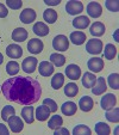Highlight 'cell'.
Returning <instances> with one entry per match:
<instances>
[{"instance_id":"6da1fadb","label":"cell","mask_w":119,"mask_h":135,"mask_svg":"<svg viewBox=\"0 0 119 135\" xmlns=\"http://www.w3.org/2000/svg\"><path fill=\"white\" fill-rule=\"evenodd\" d=\"M1 91L10 102L31 105L38 102L42 96L41 84L30 76H13L3 83Z\"/></svg>"},{"instance_id":"7a4b0ae2","label":"cell","mask_w":119,"mask_h":135,"mask_svg":"<svg viewBox=\"0 0 119 135\" xmlns=\"http://www.w3.org/2000/svg\"><path fill=\"white\" fill-rule=\"evenodd\" d=\"M102 46L104 44L100 40L92 38V40H88V42L86 43V51L92 55H98V54H101Z\"/></svg>"},{"instance_id":"3957f363","label":"cell","mask_w":119,"mask_h":135,"mask_svg":"<svg viewBox=\"0 0 119 135\" xmlns=\"http://www.w3.org/2000/svg\"><path fill=\"white\" fill-rule=\"evenodd\" d=\"M53 47L57 51H66L69 48V40L64 35H57L53 40Z\"/></svg>"},{"instance_id":"277c9868","label":"cell","mask_w":119,"mask_h":135,"mask_svg":"<svg viewBox=\"0 0 119 135\" xmlns=\"http://www.w3.org/2000/svg\"><path fill=\"white\" fill-rule=\"evenodd\" d=\"M66 11L70 16L80 15L84 11V4L81 1H77V0H70L66 5Z\"/></svg>"},{"instance_id":"5b68a950","label":"cell","mask_w":119,"mask_h":135,"mask_svg":"<svg viewBox=\"0 0 119 135\" xmlns=\"http://www.w3.org/2000/svg\"><path fill=\"white\" fill-rule=\"evenodd\" d=\"M37 64H38V61L35 56H29V57L23 60V62H22V68H23V71L25 72V73L31 74L36 71Z\"/></svg>"},{"instance_id":"8992f818","label":"cell","mask_w":119,"mask_h":135,"mask_svg":"<svg viewBox=\"0 0 119 135\" xmlns=\"http://www.w3.org/2000/svg\"><path fill=\"white\" fill-rule=\"evenodd\" d=\"M117 104V97L112 93H106L104 97H101V100H100V105L104 110H111L116 107Z\"/></svg>"},{"instance_id":"52a82bcc","label":"cell","mask_w":119,"mask_h":135,"mask_svg":"<svg viewBox=\"0 0 119 135\" xmlns=\"http://www.w3.org/2000/svg\"><path fill=\"white\" fill-rule=\"evenodd\" d=\"M87 67L91 72H94V73H99L101 72L102 68H104V60L101 57H91L87 62Z\"/></svg>"},{"instance_id":"ba28073f","label":"cell","mask_w":119,"mask_h":135,"mask_svg":"<svg viewBox=\"0 0 119 135\" xmlns=\"http://www.w3.org/2000/svg\"><path fill=\"white\" fill-rule=\"evenodd\" d=\"M107 90V84L104 76H99L96 78V83L94 84V86L92 87V92L95 96H100V94L105 93V91Z\"/></svg>"},{"instance_id":"9c48e42d","label":"cell","mask_w":119,"mask_h":135,"mask_svg":"<svg viewBox=\"0 0 119 135\" xmlns=\"http://www.w3.org/2000/svg\"><path fill=\"white\" fill-rule=\"evenodd\" d=\"M8 126H10L11 132L13 133H20L24 128V122L22 118H19L18 116H12V117L8 118Z\"/></svg>"},{"instance_id":"30bf717a","label":"cell","mask_w":119,"mask_h":135,"mask_svg":"<svg viewBox=\"0 0 119 135\" xmlns=\"http://www.w3.org/2000/svg\"><path fill=\"white\" fill-rule=\"evenodd\" d=\"M86 10H87V13H88L89 17H93V18L100 17L101 13H102L101 5H100L99 3H95V1H91V3L87 5Z\"/></svg>"},{"instance_id":"8fae6325","label":"cell","mask_w":119,"mask_h":135,"mask_svg":"<svg viewBox=\"0 0 119 135\" xmlns=\"http://www.w3.org/2000/svg\"><path fill=\"white\" fill-rule=\"evenodd\" d=\"M44 48V44L41 40H38V38H32L30 40L28 43V50L30 51L31 54H39L42 53Z\"/></svg>"},{"instance_id":"7c38bea8","label":"cell","mask_w":119,"mask_h":135,"mask_svg":"<svg viewBox=\"0 0 119 135\" xmlns=\"http://www.w3.org/2000/svg\"><path fill=\"white\" fill-rule=\"evenodd\" d=\"M66 75L70 80H77L81 76V68L77 65H74V64L68 65L66 68Z\"/></svg>"},{"instance_id":"4fadbf2b","label":"cell","mask_w":119,"mask_h":135,"mask_svg":"<svg viewBox=\"0 0 119 135\" xmlns=\"http://www.w3.org/2000/svg\"><path fill=\"white\" fill-rule=\"evenodd\" d=\"M19 19H20L22 23L24 24H30L32 23L36 19V12L32 8H25L20 12V16H19Z\"/></svg>"},{"instance_id":"5bb4252c","label":"cell","mask_w":119,"mask_h":135,"mask_svg":"<svg viewBox=\"0 0 119 135\" xmlns=\"http://www.w3.org/2000/svg\"><path fill=\"white\" fill-rule=\"evenodd\" d=\"M6 54L10 56L11 59H19L23 55V49L18 44H10L6 48Z\"/></svg>"},{"instance_id":"9a60e30c","label":"cell","mask_w":119,"mask_h":135,"mask_svg":"<svg viewBox=\"0 0 119 135\" xmlns=\"http://www.w3.org/2000/svg\"><path fill=\"white\" fill-rule=\"evenodd\" d=\"M38 72L43 76H49L54 73V65L49 61H42L38 65Z\"/></svg>"},{"instance_id":"2e32d148","label":"cell","mask_w":119,"mask_h":135,"mask_svg":"<svg viewBox=\"0 0 119 135\" xmlns=\"http://www.w3.org/2000/svg\"><path fill=\"white\" fill-rule=\"evenodd\" d=\"M49 116H50V110L48 109V107H46V105L42 104V105H39V107L36 109L35 117L37 118L38 121H41V122L46 121L49 118Z\"/></svg>"},{"instance_id":"e0dca14e","label":"cell","mask_w":119,"mask_h":135,"mask_svg":"<svg viewBox=\"0 0 119 135\" xmlns=\"http://www.w3.org/2000/svg\"><path fill=\"white\" fill-rule=\"evenodd\" d=\"M79 107H80V109H81L82 111L88 112L93 109L94 102L89 96H84V97H81L80 100H79Z\"/></svg>"},{"instance_id":"ac0fdd59","label":"cell","mask_w":119,"mask_h":135,"mask_svg":"<svg viewBox=\"0 0 119 135\" xmlns=\"http://www.w3.org/2000/svg\"><path fill=\"white\" fill-rule=\"evenodd\" d=\"M69 40H70L71 43H74L75 46H81L82 43L86 42L87 37H86V33L82 32V31H74V32L70 33Z\"/></svg>"},{"instance_id":"d6986e66","label":"cell","mask_w":119,"mask_h":135,"mask_svg":"<svg viewBox=\"0 0 119 135\" xmlns=\"http://www.w3.org/2000/svg\"><path fill=\"white\" fill-rule=\"evenodd\" d=\"M105 30H106V28H105V25L101 22H95V23H93L91 25V28H89V32H91V35L94 36V37H100V36H102L105 33Z\"/></svg>"},{"instance_id":"ffe728a7","label":"cell","mask_w":119,"mask_h":135,"mask_svg":"<svg viewBox=\"0 0 119 135\" xmlns=\"http://www.w3.org/2000/svg\"><path fill=\"white\" fill-rule=\"evenodd\" d=\"M32 30H33V32L37 36H39V37H44V36H46L49 33L48 25H46L45 23H43V22H37V23H35Z\"/></svg>"},{"instance_id":"44dd1931","label":"cell","mask_w":119,"mask_h":135,"mask_svg":"<svg viewBox=\"0 0 119 135\" xmlns=\"http://www.w3.org/2000/svg\"><path fill=\"white\" fill-rule=\"evenodd\" d=\"M28 31L24 28H17L12 32V40L15 42H24L25 40H28Z\"/></svg>"},{"instance_id":"7402d4cb","label":"cell","mask_w":119,"mask_h":135,"mask_svg":"<svg viewBox=\"0 0 119 135\" xmlns=\"http://www.w3.org/2000/svg\"><path fill=\"white\" fill-rule=\"evenodd\" d=\"M89 23H91V21H89V18L86 17V16H79L75 19H73V26L76 29H80V30L86 29L89 25Z\"/></svg>"},{"instance_id":"603a6c76","label":"cell","mask_w":119,"mask_h":135,"mask_svg":"<svg viewBox=\"0 0 119 135\" xmlns=\"http://www.w3.org/2000/svg\"><path fill=\"white\" fill-rule=\"evenodd\" d=\"M81 81L86 89H92L94 86V84L96 83V76L91 72H86L84 74V76L81 78Z\"/></svg>"},{"instance_id":"cb8c5ba5","label":"cell","mask_w":119,"mask_h":135,"mask_svg":"<svg viewBox=\"0 0 119 135\" xmlns=\"http://www.w3.org/2000/svg\"><path fill=\"white\" fill-rule=\"evenodd\" d=\"M76 110H77V107H76V104L74 102H66L61 107L62 114L66 115V116H73V115H75Z\"/></svg>"},{"instance_id":"d4e9b609","label":"cell","mask_w":119,"mask_h":135,"mask_svg":"<svg viewBox=\"0 0 119 135\" xmlns=\"http://www.w3.org/2000/svg\"><path fill=\"white\" fill-rule=\"evenodd\" d=\"M22 117H23V120L25 121L26 123H33V121H35V115H33V107H30V105H28V107H24L23 110H22Z\"/></svg>"},{"instance_id":"484cf974","label":"cell","mask_w":119,"mask_h":135,"mask_svg":"<svg viewBox=\"0 0 119 135\" xmlns=\"http://www.w3.org/2000/svg\"><path fill=\"white\" fill-rule=\"evenodd\" d=\"M62 126H63V118L60 116V115H54V116H51V118L49 120L48 122V127L50 128V129L53 130H56L58 129V128H61Z\"/></svg>"},{"instance_id":"4316f807","label":"cell","mask_w":119,"mask_h":135,"mask_svg":"<svg viewBox=\"0 0 119 135\" xmlns=\"http://www.w3.org/2000/svg\"><path fill=\"white\" fill-rule=\"evenodd\" d=\"M43 19L48 24H54L57 21V12L54 8H46L43 12Z\"/></svg>"},{"instance_id":"83f0119b","label":"cell","mask_w":119,"mask_h":135,"mask_svg":"<svg viewBox=\"0 0 119 135\" xmlns=\"http://www.w3.org/2000/svg\"><path fill=\"white\" fill-rule=\"evenodd\" d=\"M64 84V75L62 73H56L51 78V87L55 90L61 89Z\"/></svg>"},{"instance_id":"f1b7e54d","label":"cell","mask_w":119,"mask_h":135,"mask_svg":"<svg viewBox=\"0 0 119 135\" xmlns=\"http://www.w3.org/2000/svg\"><path fill=\"white\" fill-rule=\"evenodd\" d=\"M94 130H95V133L98 135H108L111 133L110 126L106 124L105 122H98L94 126Z\"/></svg>"},{"instance_id":"f546056e","label":"cell","mask_w":119,"mask_h":135,"mask_svg":"<svg viewBox=\"0 0 119 135\" xmlns=\"http://www.w3.org/2000/svg\"><path fill=\"white\" fill-rule=\"evenodd\" d=\"M117 55V48L114 47V44L107 43L105 46V51H104V57L107 60H113Z\"/></svg>"},{"instance_id":"4dcf8cb0","label":"cell","mask_w":119,"mask_h":135,"mask_svg":"<svg viewBox=\"0 0 119 135\" xmlns=\"http://www.w3.org/2000/svg\"><path fill=\"white\" fill-rule=\"evenodd\" d=\"M64 93H66L67 97H75L76 94L79 93V86L75 83H68L64 87Z\"/></svg>"},{"instance_id":"1f68e13d","label":"cell","mask_w":119,"mask_h":135,"mask_svg":"<svg viewBox=\"0 0 119 135\" xmlns=\"http://www.w3.org/2000/svg\"><path fill=\"white\" fill-rule=\"evenodd\" d=\"M50 61L53 65H55L56 67H61L66 64V57L62 54H57V53H53L50 55Z\"/></svg>"},{"instance_id":"d6a6232c","label":"cell","mask_w":119,"mask_h":135,"mask_svg":"<svg viewBox=\"0 0 119 135\" xmlns=\"http://www.w3.org/2000/svg\"><path fill=\"white\" fill-rule=\"evenodd\" d=\"M105 116H106L107 121H110V122L118 123V121H119V109L118 108H113V109H111V110H107Z\"/></svg>"},{"instance_id":"836d02e7","label":"cell","mask_w":119,"mask_h":135,"mask_svg":"<svg viewBox=\"0 0 119 135\" xmlns=\"http://www.w3.org/2000/svg\"><path fill=\"white\" fill-rule=\"evenodd\" d=\"M14 115H15V110H14V108L11 107V105H5L4 109L1 110V118H3L4 121H8V118L14 116Z\"/></svg>"},{"instance_id":"e575fe53","label":"cell","mask_w":119,"mask_h":135,"mask_svg":"<svg viewBox=\"0 0 119 135\" xmlns=\"http://www.w3.org/2000/svg\"><path fill=\"white\" fill-rule=\"evenodd\" d=\"M107 83H108L110 87L113 90H118L119 89V75L118 73H112L108 75L107 78Z\"/></svg>"},{"instance_id":"d590c367","label":"cell","mask_w":119,"mask_h":135,"mask_svg":"<svg viewBox=\"0 0 119 135\" xmlns=\"http://www.w3.org/2000/svg\"><path fill=\"white\" fill-rule=\"evenodd\" d=\"M92 130L85 124H79L73 129L74 135H91Z\"/></svg>"},{"instance_id":"8d00e7d4","label":"cell","mask_w":119,"mask_h":135,"mask_svg":"<svg viewBox=\"0 0 119 135\" xmlns=\"http://www.w3.org/2000/svg\"><path fill=\"white\" fill-rule=\"evenodd\" d=\"M6 72L10 75H15L19 72V64L17 61H10L6 65Z\"/></svg>"},{"instance_id":"74e56055","label":"cell","mask_w":119,"mask_h":135,"mask_svg":"<svg viewBox=\"0 0 119 135\" xmlns=\"http://www.w3.org/2000/svg\"><path fill=\"white\" fill-rule=\"evenodd\" d=\"M105 7L108 11H112V12H118L119 1L118 0H107V1H105Z\"/></svg>"},{"instance_id":"f35d334b","label":"cell","mask_w":119,"mask_h":135,"mask_svg":"<svg viewBox=\"0 0 119 135\" xmlns=\"http://www.w3.org/2000/svg\"><path fill=\"white\" fill-rule=\"evenodd\" d=\"M43 104L48 107V109L50 110V112H56L57 111V104L55 103V100H53L51 98H45L43 100Z\"/></svg>"},{"instance_id":"ab89813d","label":"cell","mask_w":119,"mask_h":135,"mask_svg":"<svg viewBox=\"0 0 119 135\" xmlns=\"http://www.w3.org/2000/svg\"><path fill=\"white\" fill-rule=\"evenodd\" d=\"M6 4L12 10H19L23 6V1L20 0H6Z\"/></svg>"},{"instance_id":"60d3db41","label":"cell","mask_w":119,"mask_h":135,"mask_svg":"<svg viewBox=\"0 0 119 135\" xmlns=\"http://www.w3.org/2000/svg\"><path fill=\"white\" fill-rule=\"evenodd\" d=\"M54 134L55 135H69V130L67 128H58V129L54 130Z\"/></svg>"},{"instance_id":"b9f144b4","label":"cell","mask_w":119,"mask_h":135,"mask_svg":"<svg viewBox=\"0 0 119 135\" xmlns=\"http://www.w3.org/2000/svg\"><path fill=\"white\" fill-rule=\"evenodd\" d=\"M7 15H8V11L6 8V6L4 4H0V18L7 17Z\"/></svg>"},{"instance_id":"7bdbcfd3","label":"cell","mask_w":119,"mask_h":135,"mask_svg":"<svg viewBox=\"0 0 119 135\" xmlns=\"http://www.w3.org/2000/svg\"><path fill=\"white\" fill-rule=\"evenodd\" d=\"M8 128L6 127L5 124H3V123H0V135H7L8 134Z\"/></svg>"},{"instance_id":"ee69618b","label":"cell","mask_w":119,"mask_h":135,"mask_svg":"<svg viewBox=\"0 0 119 135\" xmlns=\"http://www.w3.org/2000/svg\"><path fill=\"white\" fill-rule=\"evenodd\" d=\"M44 3L48 6H56L61 3V0H44Z\"/></svg>"},{"instance_id":"f6af8a7d","label":"cell","mask_w":119,"mask_h":135,"mask_svg":"<svg viewBox=\"0 0 119 135\" xmlns=\"http://www.w3.org/2000/svg\"><path fill=\"white\" fill-rule=\"evenodd\" d=\"M113 37H114V41H116V42L119 41V40H118V30H116V32L113 33Z\"/></svg>"},{"instance_id":"bcb514c9","label":"cell","mask_w":119,"mask_h":135,"mask_svg":"<svg viewBox=\"0 0 119 135\" xmlns=\"http://www.w3.org/2000/svg\"><path fill=\"white\" fill-rule=\"evenodd\" d=\"M3 62H4V56H3V54L0 53V65L3 64Z\"/></svg>"},{"instance_id":"7dc6e473","label":"cell","mask_w":119,"mask_h":135,"mask_svg":"<svg viewBox=\"0 0 119 135\" xmlns=\"http://www.w3.org/2000/svg\"><path fill=\"white\" fill-rule=\"evenodd\" d=\"M0 90H1V86H0Z\"/></svg>"}]
</instances>
